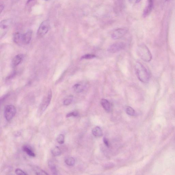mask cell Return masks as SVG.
<instances>
[{
  "label": "cell",
  "instance_id": "28",
  "mask_svg": "<svg viewBox=\"0 0 175 175\" xmlns=\"http://www.w3.org/2000/svg\"><path fill=\"white\" fill-rule=\"evenodd\" d=\"M141 0H129L130 3L132 4H135L139 3Z\"/></svg>",
  "mask_w": 175,
  "mask_h": 175
},
{
  "label": "cell",
  "instance_id": "33",
  "mask_svg": "<svg viewBox=\"0 0 175 175\" xmlns=\"http://www.w3.org/2000/svg\"><path fill=\"white\" fill-rule=\"evenodd\" d=\"M45 1H48V0H45Z\"/></svg>",
  "mask_w": 175,
  "mask_h": 175
},
{
  "label": "cell",
  "instance_id": "5",
  "mask_svg": "<svg viewBox=\"0 0 175 175\" xmlns=\"http://www.w3.org/2000/svg\"><path fill=\"white\" fill-rule=\"evenodd\" d=\"M16 113V109L14 106L9 105H7L5 107L4 110V116L7 121H11L14 117Z\"/></svg>",
  "mask_w": 175,
  "mask_h": 175
},
{
  "label": "cell",
  "instance_id": "25",
  "mask_svg": "<svg viewBox=\"0 0 175 175\" xmlns=\"http://www.w3.org/2000/svg\"><path fill=\"white\" fill-rule=\"evenodd\" d=\"M15 173L17 175H28L26 172L19 168L15 170Z\"/></svg>",
  "mask_w": 175,
  "mask_h": 175
},
{
  "label": "cell",
  "instance_id": "14",
  "mask_svg": "<svg viewBox=\"0 0 175 175\" xmlns=\"http://www.w3.org/2000/svg\"><path fill=\"white\" fill-rule=\"evenodd\" d=\"M22 150L24 152L26 153L29 156L31 157H35L36 156L35 153H34L31 147L29 146L25 145L23 147Z\"/></svg>",
  "mask_w": 175,
  "mask_h": 175
},
{
  "label": "cell",
  "instance_id": "4",
  "mask_svg": "<svg viewBox=\"0 0 175 175\" xmlns=\"http://www.w3.org/2000/svg\"><path fill=\"white\" fill-rule=\"evenodd\" d=\"M50 22L48 20H46L42 22L37 31V36L41 38L46 35L49 30Z\"/></svg>",
  "mask_w": 175,
  "mask_h": 175
},
{
  "label": "cell",
  "instance_id": "12",
  "mask_svg": "<svg viewBox=\"0 0 175 175\" xmlns=\"http://www.w3.org/2000/svg\"><path fill=\"white\" fill-rule=\"evenodd\" d=\"M14 41L15 43L21 45L23 44V34L19 32L16 33L14 34Z\"/></svg>",
  "mask_w": 175,
  "mask_h": 175
},
{
  "label": "cell",
  "instance_id": "19",
  "mask_svg": "<svg viewBox=\"0 0 175 175\" xmlns=\"http://www.w3.org/2000/svg\"><path fill=\"white\" fill-rule=\"evenodd\" d=\"M51 152L52 155L55 157L60 156L62 153L60 148L57 146L52 148Z\"/></svg>",
  "mask_w": 175,
  "mask_h": 175
},
{
  "label": "cell",
  "instance_id": "6",
  "mask_svg": "<svg viewBox=\"0 0 175 175\" xmlns=\"http://www.w3.org/2000/svg\"><path fill=\"white\" fill-rule=\"evenodd\" d=\"M12 23V20L6 19L2 20L0 23V37L1 39L6 35Z\"/></svg>",
  "mask_w": 175,
  "mask_h": 175
},
{
  "label": "cell",
  "instance_id": "7",
  "mask_svg": "<svg viewBox=\"0 0 175 175\" xmlns=\"http://www.w3.org/2000/svg\"><path fill=\"white\" fill-rule=\"evenodd\" d=\"M126 44L123 42H118L114 44L107 49V51L111 53H115L121 51L124 48Z\"/></svg>",
  "mask_w": 175,
  "mask_h": 175
},
{
  "label": "cell",
  "instance_id": "23",
  "mask_svg": "<svg viewBox=\"0 0 175 175\" xmlns=\"http://www.w3.org/2000/svg\"><path fill=\"white\" fill-rule=\"evenodd\" d=\"M96 57V56L93 54H86L82 56L81 58L82 59H91Z\"/></svg>",
  "mask_w": 175,
  "mask_h": 175
},
{
  "label": "cell",
  "instance_id": "9",
  "mask_svg": "<svg viewBox=\"0 0 175 175\" xmlns=\"http://www.w3.org/2000/svg\"><path fill=\"white\" fill-rule=\"evenodd\" d=\"M87 87V84L86 82L83 81L74 85L73 86V89L76 92L79 93L84 91Z\"/></svg>",
  "mask_w": 175,
  "mask_h": 175
},
{
  "label": "cell",
  "instance_id": "29",
  "mask_svg": "<svg viewBox=\"0 0 175 175\" xmlns=\"http://www.w3.org/2000/svg\"><path fill=\"white\" fill-rule=\"evenodd\" d=\"M9 96V94H7L5 95L3 97H1V103H2V102H3L6 99V98Z\"/></svg>",
  "mask_w": 175,
  "mask_h": 175
},
{
  "label": "cell",
  "instance_id": "13",
  "mask_svg": "<svg viewBox=\"0 0 175 175\" xmlns=\"http://www.w3.org/2000/svg\"><path fill=\"white\" fill-rule=\"evenodd\" d=\"M32 36V31L28 30L23 34V44L27 45L30 43Z\"/></svg>",
  "mask_w": 175,
  "mask_h": 175
},
{
  "label": "cell",
  "instance_id": "15",
  "mask_svg": "<svg viewBox=\"0 0 175 175\" xmlns=\"http://www.w3.org/2000/svg\"><path fill=\"white\" fill-rule=\"evenodd\" d=\"M101 103L104 109L109 112L111 110V104L109 102L105 99H102L101 101Z\"/></svg>",
  "mask_w": 175,
  "mask_h": 175
},
{
  "label": "cell",
  "instance_id": "32",
  "mask_svg": "<svg viewBox=\"0 0 175 175\" xmlns=\"http://www.w3.org/2000/svg\"><path fill=\"white\" fill-rule=\"evenodd\" d=\"M164 1H168V0H164Z\"/></svg>",
  "mask_w": 175,
  "mask_h": 175
},
{
  "label": "cell",
  "instance_id": "22",
  "mask_svg": "<svg viewBox=\"0 0 175 175\" xmlns=\"http://www.w3.org/2000/svg\"><path fill=\"white\" fill-rule=\"evenodd\" d=\"M58 144H64L65 142V136L63 134H60L58 136L57 139Z\"/></svg>",
  "mask_w": 175,
  "mask_h": 175
},
{
  "label": "cell",
  "instance_id": "26",
  "mask_svg": "<svg viewBox=\"0 0 175 175\" xmlns=\"http://www.w3.org/2000/svg\"><path fill=\"white\" fill-rule=\"evenodd\" d=\"M78 115V113L77 112H73L67 114L66 117L67 118L70 117L71 116L77 117Z\"/></svg>",
  "mask_w": 175,
  "mask_h": 175
},
{
  "label": "cell",
  "instance_id": "18",
  "mask_svg": "<svg viewBox=\"0 0 175 175\" xmlns=\"http://www.w3.org/2000/svg\"><path fill=\"white\" fill-rule=\"evenodd\" d=\"M65 163L68 166H73L75 165V160L72 157H68L65 159Z\"/></svg>",
  "mask_w": 175,
  "mask_h": 175
},
{
  "label": "cell",
  "instance_id": "27",
  "mask_svg": "<svg viewBox=\"0 0 175 175\" xmlns=\"http://www.w3.org/2000/svg\"><path fill=\"white\" fill-rule=\"evenodd\" d=\"M103 140V142H104V144L106 145V146H107V147H110V143L107 138H106L105 137H104Z\"/></svg>",
  "mask_w": 175,
  "mask_h": 175
},
{
  "label": "cell",
  "instance_id": "31",
  "mask_svg": "<svg viewBox=\"0 0 175 175\" xmlns=\"http://www.w3.org/2000/svg\"><path fill=\"white\" fill-rule=\"evenodd\" d=\"M33 0H28V1H27V3L28 4L29 3V2H30L31 1H32Z\"/></svg>",
  "mask_w": 175,
  "mask_h": 175
},
{
  "label": "cell",
  "instance_id": "16",
  "mask_svg": "<svg viewBox=\"0 0 175 175\" xmlns=\"http://www.w3.org/2000/svg\"><path fill=\"white\" fill-rule=\"evenodd\" d=\"M92 133L96 137H101L103 135L102 129L98 126L95 127L93 129Z\"/></svg>",
  "mask_w": 175,
  "mask_h": 175
},
{
  "label": "cell",
  "instance_id": "30",
  "mask_svg": "<svg viewBox=\"0 0 175 175\" xmlns=\"http://www.w3.org/2000/svg\"><path fill=\"white\" fill-rule=\"evenodd\" d=\"M4 8V5L3 4L1 5V7H0V10H1V13H2V10H3Z\"/></svg>",
  "mask_w": 175,
  "mask_h": 175
},
{
  "label": "cell",
  "instance_id": "20",
  "mask_svg": "<svg viewBox=\"0 0 175 175\" xmlns=\"http://www.w3.org/2000/svg\"><path fill=\"white\" fill-rule=\"evenodd\" d=\"M126 112L129 115L134 116L136 115V111L130 107H127L126 108Z\"/></svg>",
  "mask_w": 175,
  "mask_h": 175
},
{
  "label": "cell",
  "instance_id": "1",
  "mask_svg": "<svg viewBox=\"0 0 175 175\" xmlns=\"http://www.w3.org/2000/svg\"><path fill=\"white\" fill-rule=\"evenodd\" d=\"M135 70L137 78L140 81L146 83L149 81L150 78L149 73L141 63L138 62L136 63Z\"/></svg>",
  "mask_w": 175,
  "mask_h": 175
},
{
  "label": "cell",
  "instance_id": "8",
  "mask_svg": "<svg viewBox=\"0 0 175 175\" xmlns=\"http://www.w3.org/2000/svg\"><path fill=\"white\" fill-rule=\"evenodd\" d=\"M128 29L127 28H118L113 32L111 36L113 39H120L125 35L128 33Z\"/></svg>",
  "mask_w": 175,
  "mask_h": 175
},
{
  "label": "cell",
  "instance_id": "24",
  "mask_svg": "<svg viewBox=\"0 0 175 175\" xmlns=\"http://www.w3.org/2000/svg\"><path fill=\"white\" fill-rule=\"evenodd\" d=\"M72 98L71 97H70L65 99L63 102V104L64 105L67 106L70 104L72 102Z\"/></svg>",
  "mask_w": 175,
  "mask_h": 175
},
{
  "label": "cell",
  "instance_id": "2",
  "mask_svg": "<svg viewBox=\"0 0 175 175\" xmlns=\"http://www.w3.org/2000/svg\"><path fill=\"white\" fill-rule=\"evenodd\" d=\"M137 52L141 59L146 62H149L152 59V55L148 48L144 44H141L137 47Z\"/></svg>",
  "mask_w": 175,
  "mask_h": 175
},
{
  "label": "cell",
  "instance_id": "17",
  "mask_svg": "<svg viewBox=\"0 0 175 175\" xmlns=\"http://www.w3.org/2000/svg\"><path fill=\"white\" fill-rule=\"evenodd\" d=\"M49 167L52 173L54 175L58 174V172L56 166L52 160H49L48 163Z\"/></svg>",
  "mask_w": 175,
  "mask_h": 175
},
{
  "label": "cell",
  "instance_id": "3",
  "mask_svg": "<svg viewBox=\"0 0 175 175\" xmlns=\"http://www.w3.org/2000/svg\"><path fill=\"white\" fill-rule=\"evenodd\" d=\"M52 97V92L51 90H50L39 106L38 112V115H41L46 110L51 102Z\"/></svg>",
  "mask_w": 175,
  "mask_h": 175
},
{
  "label": "cell",
  "instance_id": "11",
  "mask_svg": "<svg viewBox=\"0 0 175 175\" xmlns=\"http://www.w3.org/2000/svg\"><path fill=\"white\" fill-rule=\"evenodd\" d=\"M154 2L153 0H148L147 6L145 9L143 16L144 17H146L150 15L153 9Z\"/></svg>",
  "mask_w": 175,
  "mask_h": 175
},
{
  "label": "cell",
  "instance_id": "10",
  "mask_svg": "<svg viewBox=\"0 0 175 175\" xmlns=\"http://www.w3.org/2000/svg\"><path fill=\"white\" fill-rule=\"evenodd\" d=\"M24 56L23 54H18L15 56L12 60V65L13 67H17L22 61Z\"/></svg>",
  "mask_w": 175,
  "mask_h": 175
},
{
  "label": "cell",
  "instance_id": "21",
  "mask_svg": "<svg viewBox=\"0 0 175 175\" xmlns=\"http://www.w3.org/2000/svg\"><path fill=\"white\" fill-rule=\"evenodd\" d=\"M33 170L37 175H48L46 171L38 167L34 168Z\"/></svg>",
  "mask_w": 175,
  "mask_h": 175
}]
</instances>
